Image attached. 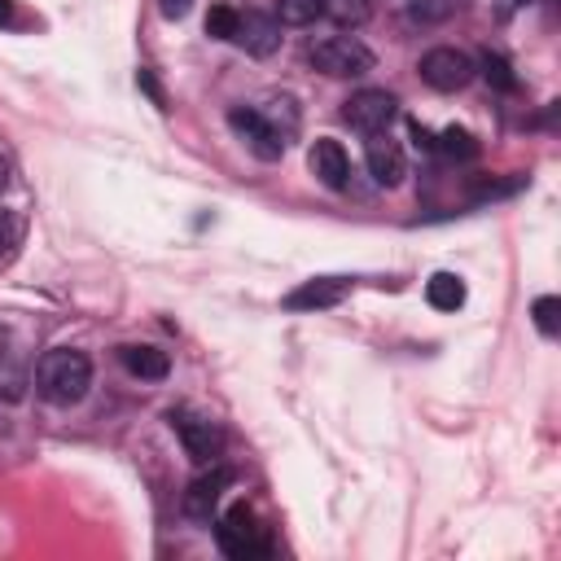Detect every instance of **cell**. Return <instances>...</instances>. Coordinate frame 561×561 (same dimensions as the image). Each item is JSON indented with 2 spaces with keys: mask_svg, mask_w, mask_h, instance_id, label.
Returning a JSON list of instances; mask_svg holds the SVG:
<instances>
[{
  "mask_svg": "<svg viewBox=\"0 0 561 561\" xmlns=\"http://www.w3.org/2000/svg\"><path fill=\"white\" fill-rule=\"evenodd\" d=\"M93 386V360L84 351H71V347H58V351H45L40 365H36V391L40 399L58 404V408H71L88 395Z\"/></svg>",
  "mask_w": 561,
  "mask_h": 561,
  "instance_id": "obj_1",
  "label": "cell"
},
{
  "mask_svg": "<svg viewBox=\"0 0 561 561\" xmlns=\"http://www.w3.org/2000/svg\"><path fill=\"white\" fill-rule=\"evenodd\" d=\"M215 539H219L224 557H232V561H254V557H267V552H272L267 530L259 526V517H254L246 504H237V509H228V513L219 517Z\"/></svg>",
  "mask_w": 561,
  "mask_h": 561,
  "instance_id": "obj_2",
  "label": "cell"
},
{
  "mask_svg": "<svg viewBox=\"0 0 561 561\" xmlns=\"http://www.w3.org/2000/svg\"><path fill=\"white\" fill-rule=\"evenodd\" d=\"M312 67L325 71L330 80H360L373 71V53L356 36H330L312 45Z\"/></svg>",
  "mask_w": 561,
  "mask_h": 561,
  "instance_id": "obj_3",
  "label": "cell"
},
{
  "mask_svg": "<svg viewBox=\"0 0 561 561\" xmlns=\"http://www.w3.org/2000/svg\"><path fill=\"white\" fill-rule=\"evenodd\" d=\"M167 421H171V430L180 434L184 452H189L198 465H215V461H219V452H224V430H219L211 417H202V413H193V408H176Z\"/></svg>",
  "mask_w": 561,
  "mask_h": 561,
  "instance_id": "obj_4",
  "label": "cell"
},
{
  "mask_svg": "<svg viewBox=\"0 0 561 561\" xmlns=\"http://www.w3.org/2000/svg\"><path fill=\"white\" fill-rule=\"evenodd\" d=\"M395 115H399V102H395L386 88H360V93H351V97L343 102V119H347L356 132H365V136L386 132V128L395 123Z\"/></svg>",
  "mask_w": 561,
  "mask_h": 561,
  "instance_id": "obj_5",
  "label": "cell"
},
{
  "mask_svg": "<svg viewBox=\"0 0 561 561\" xmlns=\"http://www.w3.org/2000/svg\"><path fill=\"white\" fill-rule=\"evenodd\" d=\"M417 71H421V80H426L434 93H461V88L478 75L474 58L461 53V49H430Z\"/></svg>",
  "mask_w": 561,
  "mask_h": 561,
  "instance_id": "obj_6",
  "label": "cell"
},
{
  "mask_svg": "<svg viewBox=\"0 0 561 561\" xmlns=\"http://www.w3.org/2000/svg\"><path fill=\"white\" fill-rule=\"evenodd\" d=\"M228 128L246 141V150H250L259 163H276L280 154H286V141H280V136L263 123V115H259L254 106H232V110H228Z\"/></svg>",
  "mask_w": 561,
  "mask_h": 561,
  "instance_id": "obj_7",
  "label": "cell"
},
{
  "mask_svg": "<svg viewBox=\"0 0 561 561\" xmlns=\"http://www.w3.org/2000/svg\"><path fill=\"white\" fill-rule=\"evenodd\" d=\"M365 163H369V176H373L382 189H395V184H404V176H408L404 150H399V141H391L386 132H373V136L365 141Z\"/></svg>",
  "mask_w": 561,
  "mask_h": 561,
  "instance_id": "obj_8",
  "label": "cell"
},
{
  "mask_svg": "<svg viewBox=\"0 0 561 561\" xmlns=\"http://www.w3.org/2000/svg\"><path fill=\"white\" fill-rule=\"evenodd\" d=\"M347 295H351L347 276H317V280H303L299 290L286 295V308L290 312H321V308H338Z\"/></svg>",
  "mask_w": 561,
  "mask_h": 561,
  "instance_id": "obj_9",
  "label": "cell"
},
{
  "mask_svg": "<svg viewBox=\"0 0 561 561\" xmlns=\"http://www.w3.org/2000/svg\"><path fill=\"white\" fill-rule=\"evenodd\" d=\"M228 482H232V469H228V465H211V474H202V478L189 482V491H184V513H189L193 522H211V513H215L219 496L228 491Z\"/></svg>",
  "mask_w": 561,
  "mask_h": 561,
  "instance_id": "obj_10",
  "label": "cell"
},
{
  "mask_svg": "<svg viewBox=\"0 0 561 561\" xmlns=\"http://www.w3.org/2000/svg\"><path fill=\"white\" fill-rule=\"evenodd\" d=\"M308 167H312V176H317L325 189H347V184H351V163H347V150H343L338 141H330V136H321V141L312 145Z\"/></svg>",
  "mask_w": 561,
  "mask_h": 561,
  "instance_id": "obj_11",
  "label": "cell"
},
{
  "mask_svg": "<svg viewBox=\"0 0 561 561\" xmlns=\"http://www.w3.org/2000/svg\"><path fill=\"white\" fill-rule=\"evenodd\" d=\"M250 58H272L280 49V23L267 14H241L237 36H232Z\"/></svg>",
  "mask_w": 561,
  "mask_h": 561,
  "instance_id": "obj_12",
  "label": "cell"
},
{
  "mask_svg": "<svg viewBox=\"0 0 561 561\" xmlns=\"http://www.w3.org/2000/svg\"><path fill=\"white\" fill-rule=\"evenodd\" d=\"M119 360H123V369L132 373V378H145V382H158V378H167L171 373V360H167V351H158V347H119Z\"/></svg>",
  "mask_w": 561,
  "mask_h": 561,
  "instance_id": "obj_13",
  "label": "cell"
},
{
  "mask_svg": "<svg viewBox=\"0 0 561 561\" xmlns=\"http://www.w3.org/2000/svg\"><path fill=\"white\" fill-rule=\"evenodd\" d=\"M259 115H263V123L280 136V141H295V132H299V102L295 97H286V93H276V97H267L263 106H254Z\"/></svg>",
  "mask_w": 561,
  "mask_h": 561,
  "instance_id": "obj_14",
  "label": "cell"
},
{
  "mask_svg": "<svg viewBox=\"0 0 561 561\" xmlns=\"http://www.w3.org/2000/svg\"><path fill=\"white\" fill-rule=\"evenodd\" d=\"M426 299L439 312H456V308H465V280L456 272H434L426 280Z\"/></svg>",
  "mask_w": 561,
  "mask_h": 561,
  "instance_id": "obj_15",
  "label": "cell"
},
{
  "mask_svg": "<svg viewBox=\"0 0 561 561\" xmlns=\"http://www.w3.org/2000/svg\"><path fill=\"white\" fill-rule=\"evenodd\" d=\"M321 14L338 27H365L373 19V0H321Z\"/></svg>",
  "mask_w": 561,
  "mask_h": 561,
  "instance_id": "obj_16",
  "label": "cell"
},
{
  "mask_svg": "<svg viewBox=\"0 0 561 561\" xmlns=\"http://www.w3.org/2000/svg\"><path fill=\"white\" fill-rule=\"evenodd\" d=\"M321 19V0H276L280 27H312Z\"/></svg>",
  "mask_w": 561,
  "mask_h": 561,
  "instance_id": "obj_17",
  "label": "cell"
},
{
  "mask_svg": "<svg viewBox=\"0 0 561 561\" xmlns=\"http://www.w3.org/2000/svg\"><path fill=\"white\" fill-rule=\"evenodd\" d=\"M530 317H535V330H539L544 338H557V330H561V299H557V295L535 299Z\"/></svg>",
  "mask_w": 561,
  "mask_h": 561,
  "instance_id": "obj_18",
  "label": "cell"
},
{
  "mask_svg": "<svg viewBox=\"0 0 561 561\" xmlns=\"http://www.w3.org/2000/svg\"><path fill=\"white\" fill-rule=\"evenodd\" d=\"M482 80L491 88H500V93H513L517 88V75H513V67L500 53H482Z\"/></svg>",
  "mask_w": 561,
  "mask_h": 561,
  "instance_id": "obj_19",
  "label": "cell"
},
{
  "mask_svg": "<svg viewBox=\"0 0 561 561\" xmlns=\"http://www.w3.org/2000/svg\"><path fill=\"white\" fill-rule=\"evenodd\" d=\"M439 150L447 154V158H461V163H469V158H478V141L465 132V128H447L443 136H439Z\"/></svg>",
  "mask_w": 561,
  "mask_h": 561,
  "instance_id": "obj_20",
  "label": "cell"
},
{
  "mask_svg": "<svg viewBox=\"0 0 561 561\" xmlns=\"http://www.w3.org/2000/svg\"><path fill=\"white\" fill-rule=\"evenodd\" d=\"M237 23H241V14H237L232 5H215V10L206 14V36H211V40H232V36H237Z\"/></svg>",
  "mask_w": 561,
  "mask_h": 561,
  "instance_id": "obj_21",
  "label": "cell"
},
{
  "mask_svg": "<svg viewBox=\"0 0 561 561\" xmlns=\"http://www.w3.org/2000/svg\"><path fill=\"white\" fill-rule=\"evenodd\" d=\"M443 14H452V0H413V5H408L413 23H439Z\"/></svg>",
  "mask_w": 561,
  "mask_h": 561,
  "instance_id": "obj_22",
  "label": "cell"
},
{
  "mask_svg": "<svg viewBox=\"0 0 561 561\" xmlns=\"http://www.w3.org/2000/svg\"><path fill=\"white\" fill-rule=\"evenodd\" d=\"M158 10H163V19H171V23H180L189 10H193V0H158Z\"/></svg>",
  "mask_w": 561,
  "mask_h": 561,
  "instance_id": "obj_23",
  "label": "cell"
},
{
  "mask_svg": "<svg viewBox=\"0 0 561 561\" xmlns=\"http://www.w3.org/2000/svg\"><path fill=\"white\" fill-rule=\"evenodd\" d=\"M14 237H19V228H14L10 211H0V254H5V250L14 246Z\"/></svg>",
  "mask_w": 561,
  "mask_h": 561,
  "instance_id": "obj_24",
  "label": "cell"
},
{
  "mask_svg": "<svg viewBox=\"0 0 561 561\" xmlns=\"http://www.w3.org/2000/svg\"><path fill=\"white\" fill-rule=\"evenodd\" d=\"M413 141H417V150H426V154L439 150V141H434V132H430L426 123H413Z\"/></svg>",
  "mask_w": 561,
  "mask_h": 561,
  "instance_id": "obj_25",
  "label": "cell"
},
{
  "mask_svg": "<svg viewBox=\"0 0 561 561\" xmlns=\"http://www.w3.org/2000/svg\"><path fill=\"white\" fill-rule=\"evenodd\" d=\"M136 84H141V88H145V93H150L158 106H167V97H163V88H158V80H154L150 71H141V75H136Z\"/></svg>",
  "mask_w": 561,
  "mask_h": 561,
  "instance_id": "obj_26",
  "label": "cell"
},
{
  "mask_svg": "<svg viewBox=\"0 0 561 561\" xmlns=\"http://www.w3.org/2000/svg\"><path fill=\"white\" fill-rule=\"evenodd\" d=\"M14 23V0H0V27Z\"/></svg>",
  "mask_w": 561,
  "mask_h": 561,
  "instance_id": "obj_27",
  "label": "cell"
},
{
  "mask_svg": "<svg viewBox=\"0 0 561 561\" xmlns=\"http://www.w3.org/2000/svg\"><path fill=\"white\" fill-rule=\"evenodd\" d=\"M5 189H10V163L0 158V193H5Z\"/></svg>",
  "mask_w": 561,
  "mask_h": 561,
  "instance_id": "obj_28",
  "label": "cell"
},
{
  "mask_svg": "<svg viewBox=\"0 0 561 561\" xmlns=\"http://www.w3.org/2000/svg\"><path fill=\"white\" fill-rule=\"evenodd\" d=\"M513 5H530V0H513Z\"/></svg>",
  "mask_w": 561,
  "mask_h": 561,
  "instance_id": "obj_29",
  "label": "cell"
}]
</instances>
